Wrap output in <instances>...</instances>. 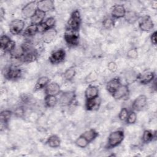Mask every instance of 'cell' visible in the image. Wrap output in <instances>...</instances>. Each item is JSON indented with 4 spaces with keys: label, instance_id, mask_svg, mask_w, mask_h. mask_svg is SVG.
Returning <instances> with one entry per match:
<instances>
[{
    "label": "cell",
    "instance_id": "obj_1",
    "mask_svg": "<svg viewBox=\"0 0 157 157\" xmlns=\"http://www.w3.org/2000/svg\"><path fill=\"white\" fill-rule=\"evenodd\" d=\"M124 139V132L123 129H117L112 131L108 136L105 148L112 149L118 146Z\"/></svg>",
    "mask_w": 157,
    "mask_h": 157
},
{
    "label": "cell",
    "instance_id": "obj_2",
    "mask_svg": "<svg viewBox=\"0 0 157 157\" xmlns=\"http://www.w3.org/2000/svg\"><path fill=\"white\" fill-rule=\"evenodd\" d=\"M82 23V18L78 10H74L71 14L66 24V29L78 32Z\"/></svg>",
    "mask_w": 157,
    "mask_h": 157
},
{
    "label": "cell",
    "instance_id": "obj_3",
    "mask_svg": "<svg viewBox=\"0 0 157 157\" xmlns=\"http://www.w3.org/2000/svg\"><path fill=\"white\" fill-rule=\"evenodd\" d=\"M2 72L4 77L8 80H16L20 78L22 74L21 69L19 66L12 64L5 67Z\"/></svg>",
    "mask_w": 157,
    "mask_h": 157
},
{
    "label": "cell",
    "instance_id": "obj_4",
    "mask_svg": "<svg viewBox=\"0 0 157 157\" xmlns=\"http://www.w3.org/2000/svg\"><path fill=\"white\" fill-rule=\"evenodd\" d=\"M59 95L58 103L63 106H67L72 104L76 98V94L74 91H64Z\"/></svg>",
    "mask_w": 157,
    "mask_h": 157
},
{
    "label": "cell",
    "instance_id": "obj_5",
    "mask_svg": "<svg viewBox=\"0 0 157 157\" xmlns=\"http://www.w3.org/2000/svg\"><path fill=\"white\" fill-rule=\"evenodd\" d=\"M137 22L139 29L144 32H150L153 30L155 26L153 20L148 15L140 17Z\"/></svg>",
    "mask_w": 157,
    "mask_h": 157
},
{
    "label": "cell",
    "instance_id": "obj_6",
    "mask_svg": "<svg viewBox=\"0 0 157 157\" xmlns=\"http://www.w3.org/2000/svg\"><path fill=\"white\" fill-rule=\"evenodd\" d=\"M63 37L65 42L69 47H75L79 43L78 32L66 29Z\"/></svg>",
    "mask_w": 157,
    "mask_h": 157
},
{
    "label": "cell",
    "instance_id": "obj_7",
    "mask_svg": "<svg viewBox=\"0 0 157 157\" xmlns=\"http://www.w3.org/2000/svg\"><path fill=\"white\" fill-rule=\"evenodd\" d=\"M25 23L21 19H14L12 20L9 26L10 33L13 35H18L21 34L25 29Z\"/></svg>",
    "mask_w": 157,
    "mask_h": 157
},
{
    "label": "cell",
    "instance_id": "obj_8",
    "mask_svg": "<svg viewBox=\"0 0 157 157\" xmlns=\"http://www.w3.org/2000/svg\"><path fill=\"white\" fill-rule=\"evenodd\" d=\"M66 51L63 48L57 49L50 54L48 60L49 62L52 64H58L65 59L66 58Z\"/></svg>",
    "mask_w": 157,
    "mask_h": 157
},
{
    "label": "cell",
    "instance_id": "obj_9",
    "mask_svg": "<svg viewBox=\"0 0 157 157\" xmlns=\"http://www.w3.org/2000/svg\"><path fill=\"white\" fill-rule=\"evenodd\" d=\"M147 104V98L144 94H140L138 96L132 101V109L135 112H140L144 109Z\"/></svg>",
    "mask_w": 157,
    "mask_h": 157
},
{
    "label": "cell",
    "instance_id": "obj_10",
    "mask_svg": "<svg viewBox=\"0 0 157 157\" xmlns=\"http://www.w3.org/2000/svg\"><path fill=\"white\" fill-rule=\"evenodd\" d=\"M37 10V1H30L23 7L21 9V13L25 18L30 19Z\"/></svg>",
    "mask_w": 157,
    "mask_h": 157
},
{
    "label": "cell",
    "instance_id": "obj_11",
    "mask_svg": "<svg viewBox=\"0 0 157 157\" xmlns=\"http://www.w3.org/2000/svg\"><path fill=\"white\" fill-rule=\"evenodd\" d=\"M155 79V74L153 71H145L141 74H139L137 82L141 85H147L151 83Z\"/></svg>",
    "mask_w": 157,
    "mask_h": 157
},
{
    "label": "cell",
    "instance_id": "obj_12",
    "mask_svg": "<svg viewBox=\"0 0 157 157\" xmlns=\"http://www.w3.org/2000/svg\"><path fill=\"white\" fill-rule=\"evenodd\" d=\"M126 10L124 6L121 4H115L112 6L110 11V16L114 19H120L124 18Z\"/></svg>",
    "mask_w": 157,
    "mask_h": 157
},
{
    "label": "cell",
    "instance_id": "obj_13",
    "mask_svg": "<svg viewBox=\"0 0 157 157\" xmlns=\"http://www.w3.org/2000/svg\"><path fill=\"white\" fill-rule=\"evenodd\" d=\"M129 89L127 84H121L117 90L112 95L116 100L125 99L129 97Z\"/></svg>",
    "mask_w": 157,
    "mask_h": 157
},
{
    "label": "cell",
    "instance_id": "obj_14",
    "mask_svg": "<svg viewBox=\"0 0 157 157\" xmlns=\"http://www.w3.org/2000/svg\"><path fill=\"white\" fill-rule=\"evenodd\" d=\"M12 112L9 110H4L0 113V128L2 131L8 128L9 122L12 115Z\"/></svg>",
    "mask_w": 157,
    "mask_h": 157
},
{
    "label": "cell",
    "instance_id": "obj_15",
    "mask_svg": "<svg viewBox=\"0 0 157 157\" xmlns=\"http://www.w3.org/2000/svg\"><path fill=\"white\" fill-rule=\"evenodd\" d=\"M37 9L45 13L55 10V2L52 0H42L37 1Z\"/></svg>",
    "mask_w": 157,
    "mask_h": 157
},
{
    "label": "cell",
    "instance_id": "obj_16",
    "mask_svg": "<svg viewBox=\"0 0 157 157\" xmlns=\"http://www.w3.org/2000/svg\"><path fill=\"white\" fill-rule=\"evenodd\" d=\"M57 34L58 32L55 28L47 29L41 34V39L45 44H50L55 40Z\"/></svg>",
    "mask_w": 157,
    "mask_h": 157
},
{
    "label": "cell",
    "instance_id": "obj_17",
    "mask_svg": "<svg viewBox=\"0 0 157 157\" xmlns=\"http://www.w3.org/2000/svg\"><path fill=\"white\" fill-rule=\"evenodd\" d=\"M45 95L58 96L61 93V88L59 85L55 82H50L44 88Z\"/></svg>",
    "mask_w": 157,
    "mask_h": 157
},
{
    "label": "cell",
    "instance_id": "obj_18",
    "mask_svg": "<svg viewBox=\"0 0 157 157\" xmlns=\"http://www.w3.org/2000/svg\"><path fill=\"white\" fill-rule=\"evenodd\" d=\"M121 79L119 77H114L109 80L106 83V90L110 94L112 95L121 85Z\"/></svg>",
    "mask_w": 157,
    "mask_h": 157
},
{
    "label": "cell",
    "instance_id": "obj_19",
    "mask_svg": "<svg viewBox=\"0 0 157 157\" xmlns=\"http://www.w3.org/2000/svg\"><path fill=\"white\" fill-rule=\"evenodd\" d=\"M99 96V88L92 84H89L85 91V98L86 99H94Z\"/></svg>",
    "mask_w": 157,
    "mask_h": 157
},
{
    "label": "cell",
    "instance_id": "obj_20",
    "mask_svg": "<svg viewBox=\"0 0 157 157\" xmlns=\"http://www.w3.org/2000/svg\"><path fill=\"white\" fill-rule=\"evenodd\" d=\"M101 100L98 96L94 99H86L85 102V109L88 111H93L98 110L101 105Z\"/></svg>",
    "mask_w": 157,
    "mask_h": 157
},
{
    "label": "cell",
    "instance_id": "obj_21",
    "mask_svg": "<svg viewBox=\"0 0 157 157\" xmlns=\"http://www.w3.org/2000/svg\"><path fill=\"white\" fill-rule=\"evenodd\" d=\"M38 53L36 48L26 51L25 52L24 55L21 58V61L24 63H29L34 62L37 58Z\"/></svg>",
    "mask_w": 157,
    "mask_h": 157
},
{
    "label": "cell",
    "instance_id": "obj_22",
    "mask_svg": "<svg viewBox=\"0 0 157 157\" xmlns=\"http://www.w3.org/2000/svg\"><path fill=\"white\" fill-rule=\"evenodd\" d=\"M140 17L139 14L134 10H126L124 19L128 24L134 25L138 21Z\"/></svg>",
    "mask_w": 157,
    "mask_h": 157
},
{
    "label": "cell",
    "instance_id": "obj_23",
    "mask_svg": "<svg viewBox=\"0 0 157 157\" xmlns=\"http://www.w3.org/2000/svg\"><path fill=\"white\" fill-rule=\"evenodd\" d=\"M45 15H46V13L37 9L35 12V13L34 14V15L30 18L31 24L40 25L44 21Z\"/></svg>",
    "mask_w": 157,
    "mask_h": 157
},
{
    "label": "cell",
    "instance_id": "obj_24",
    "mask_svg": "<svg viewBox=\"0 0 157 157\" xmlns=\"http://www.w3.org/2000/svg\"><path fill=\"white\" fill-rule=\"evenodd\" d=\"M139 74H137L134 70L133 69H128L127 70L124 74V77L126 80V84L128 85L137 82V77Z\"/></svg>",
    "mask_w": 157,
    "mask_h": 157
},
{
    "label": "cell",
    "instance_id": "obj_25",
    "mask_svg": "<svg viewBox=\"0 0 157 157\" xmlns=\"http://www.w3.org/2000/svg\"><path fill=\"white\" fill-rule=\"evenodd\" d=\"M50 82V80L49 77H48L47 76L40 77L36 82V84L34 88V91H37L42 89H44Z\"/></svg>",
    "mask_w": 157,
    "mask_h": 157
},
{
    "label": "cell",
    "instance_id": "obj_26",
    "mask_svg": "<svg viewBox=\"0 0 157 157\" xmlns=\"http://www.w3.org/2000/svg\"><path fill=\"white\" fill-rule=\"evenodd\" d=\"M46 144L48 145V147L52 148H56L60 146L61 144V139L56 134H53L50 136L47 140Z\"/></svg>",
    "mask_w": 157,
    "mask_h": 157
},
{
    "label": "cell",
    "instance_id": "obj_27",
    "mask_svg": "<svg viewBox=\"0 0 157 157\" xmlns=\"http://www.w3.org/2000/svg\"><path fill=\"white\" fill-rule=\"evenodd\" d=\"M156 137V132H153L150 129H145L143 132L142 136V141L144 144H148L152 140H153L154 139H155Z\"/></svg>",
    "mask_w": 157,
    "mask_h": 157
},
{
    "label": "cell",
    "instance_id": "obj_28",
    "mask_svg": "<svg viewBox=\"0 0 157 157\" xmlns=\"http://www.w3.org/2000/svg\"><path fill=\"white\" fill-rule=\"evenodd\" d=\"M81 135L84 137L89 142H91L98 137L99 136V132L96 129L92 128L85 131Z\"/></svg>",
    "mask_w": 157,
    "mask_h": 157
},
{
    "label": "cell",
    "instance_id": "obj_29",
    "mask_svg": "<svg viewBox=\"0 0 157 157\" xmlns=\"http://www.w3.org/2000/svg\"><path fill=\"white\" fill-rule=\"evenodd\" d=\"M38 33H39L38 25L30 24L23 31V35L27 37H33Z\"/></svg>",
    "mask_w": 157,
    "mask_h": 157
},
{
    "label": "cell",
    "instance_id": "obj_30",
    "mask_svg": "<svg viewBox=\"0 0 157 157\" xmlns=\"http://www.w3.org/2000/svg\"><path fill=\"white\" fill-rule=\"evenodd\" d=\"M58 103V98L56 96L45 95L44 98V104L47 107H54Z\"/></svg>",
    "mask_w": 157,
    "mask_h": 157
},
{
    "label": "cell",
    "instance_id": "obj_31",
    "mask_svg": "<svg viewBox=\"0 0 157 157\" xmlns=\"http://www.w3.org/2000/svg\"><path fill=\"white\" fill-rule=\"evenodd\" d=\"M12 58L16 59H21L23 56L25 54V50L22 45H16L14 49L9 53Z\"/></svg>",
    "mask_w": 157,
    "mask_h": 157
},
{
    "label": "cell",
    "instance_id": "obj_32",
    "mask_svg": "<svg viewBox=\"0 0 157 157\" xmlns=\"http://www.w3.org/2000/svg\"><path fill=\"white\" fill-rule=\"evenodd\" d=\"M76 74V71L74 67H71L67 69L63 73V76L66 81L72 80Z\"/></svg>",
    "mask_w": 157,
    "mask_h": 157
},
{
    "label": "cell",
    "instance_id": "obj_33",
    "mask_svg": "<svg viewBox=\"0 0 157 157\" xmlns=\"http://www.w3.org/2000/svg\"><path fill=\"white\" fill-rule=\"evenodd\" d=\"M102 25L105 29H109L114 26L115 20L111 16H107L103 19Z\"/></svg>",
    "mask_w": 157,
    "mask_h": 157
},
{
    "label": "cell",
    "instance_id": "obj_34",
    "mask_svg": "<svg viewBox=\"0 0 157 157\" xmlns=\"http://www.w3.org/2000/svg\"><path fill=\"white\" fill-rule=\"evenodd\" d=\"M89 143L90 142L82 135H80L78 137H77L75 140V144L78 147H80L81 148H86L88 145Z\"/></svg>",
    "mask_w": 157,
    "mask_h": 157
},
{
    "label": "cell",
    "instance_id": "obj_35",
    "mask_svg": "<svg viewBox=\"0 0 157 157\" xmlns=\"http://www.w3.org/2000/svg\"><path fill=\"white\" fill-rule=\"evenodd\" d=\"M137 120V113L134 110L129 111V113L127 117L125 122L127 124H133L136 122Z\"/></svg>",
    "mask_w": 157,
    "mask_h": 157
},
{
    "label": "cell",
    "instance_id": "obj_36",
    "mask_svg": "<svg viewBox=\"0 0 157 157\" xmlns=\"http://www.w3.org/2000/svg\"><path fill=\"white\" fill-rule=\"evenodd\" d=\"M11 40H12V39L7 35L4 34L1 36V37H0V47H1V51L3 50L6 48V47L7 45V44Z\"/></svg>",
    "mask_w": 157,
    "mask_h": 157
},
{
    "label": "cell",
    "instance_id": "obj_37",
    "mask_svg": "<svg viewBox=\"0 0 157 157\" xmlns=\"http://www.w3.org/2000/svg\"><path fill=\"white\" fill-rule=\"evenodd\" d=\"M129 113V110L126 107L121 108L118 113L119 120L121 121H125Z\"/></svg>",
    "mask_w": 157,
    "mask_h": 157
},
{
    "label": "cell",
    "instance_id": "obj_38",
    "mask_svg": "<svg viewBox=\"0 0 157 157\" xmlns=\"http://www.w3.org/2000/svg\"><path fill=\"white\" fill-rule=\"evenodd\" d=\"M126 56L130 59H135L138 57V51L136 48L129 49L126 53Z\"/></svg>",
    "mask_w": 157,
    "mask_h": 157
},
{
    "label": "cell",
    "instance_id": "obj_39",
    "mask_svg": "<svg viewBox=\"0 0 157 157\" xmlns=\"http://www.w3.org/2000/svg\"><path fill=\"white\" fill-rule=\"evenodd\" d=\"M98 75L96 72L92 71L85 78V82L87 83L91 84L92 82H94L98 78Z\"/></svg>",
    "mask_w": 157,
    "mask_h": 157
},
{
    "label": "cell",
    "instance_id": "obj_40",
    "mask_svg": "<svg viewBox=\"0 0 157 157\" xmlns=\"http://www.w3.org/2000/svg\"><path fill=\"white\" fill-rule=\"evenodd\" d=\"M13 113L17 117H22L24 115V113H25L24 107L21 105L17 107L15 109V110L13 112Z\"/></svg>",
    "mask_w": 157,
    "mask_h": 157
},
{
    "label": "cell",
    "instance_id": "obj_41",
    "mask_svg": "<svg viewBox=\"0 0 157 157\" xmlns=\"http://www.w3.org/2000/svg\"><path fill=\"white\" fill-rule=\"evenodd\" d=\"M107 68H108L109 71L113 73V72H115L117 71L118 66H117V64L115 62L110 61L107 64Z\"/></svg>",
    "mask_w": 157,
    "mask_h": 157
},
{
    "label": "cell",
    "instance_id": "obj_42",
    "mask_svg": "<svg viewBox=\"0 0 157 157\" xmlns=\"http://www.w3.org/2000/svg\"><path fill=\"white\" fill-rule=\"evenodd\" d=\"M150 39L151 43L153 45H156V31H154L153 32H152V33L150 36Z\"/></svg>",
    "mask_w": 157,
    "mask_h": 157
},
{
    "label": "cell",
    "instance_id": "obj_43",
    "mask_svg": "<svg viewBox=\"0 0 157 157\" xmlns=\"http://www.w3.org/2000/svg\"><path fill=\"white\" fill-rule=\"evenodd\" d=\"M4 16H5V10L2 7H1L0 8V18L1 21L3 20Z\"/></svg>",
    "mask_w": 157,
    "mask_h": 157
}]
</instances>
